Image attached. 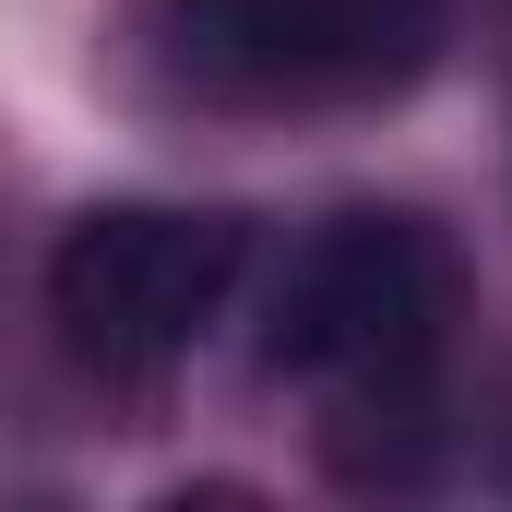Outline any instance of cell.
Returning <instances> with one entry per match:
<instances>
[{"label":"cell","mask_w":512,"mask_h":512,"mask_svg":"<svg viewBox=\"0 0 512 512\" xmlns=\"http://www.w3.org/2000/svg\"><path fill=\"white\" fill-rule=\"evenodd\" d=\"M251 274V227L203 203H96L48 251V334L96 382H167L203 358Z\"/></svg>","instance_id":"obj_3"},{"label":"cell","mask_w":512,"mask_h":512,"mask_svg":"<svg viewBox=\"0 0 512 512\" xmlns=\"http://www.w3.org/2000/svg\"><path fill=\"white\" fill-rule=\"evenodd\" d=\"M453 0H131V60L215 120H334L405 96Z\"/></svg>","instance_id":"obj_2"},{"label":"cell","mask_w":512,"mask_h":512,"mask_svg":"<svg viewBox=\"0 0 512 512\" xmlns=\"http://www.w3.org/2000/svg\"><path fill=\"white\" fill-rule=\"evenodd\" d=\"M465 322V262L429 215L346 203L262 286V370L310 405L346 489H417L441 453V370Z\"/></svg>","instance_id":"obj_1"}]
</instances>
